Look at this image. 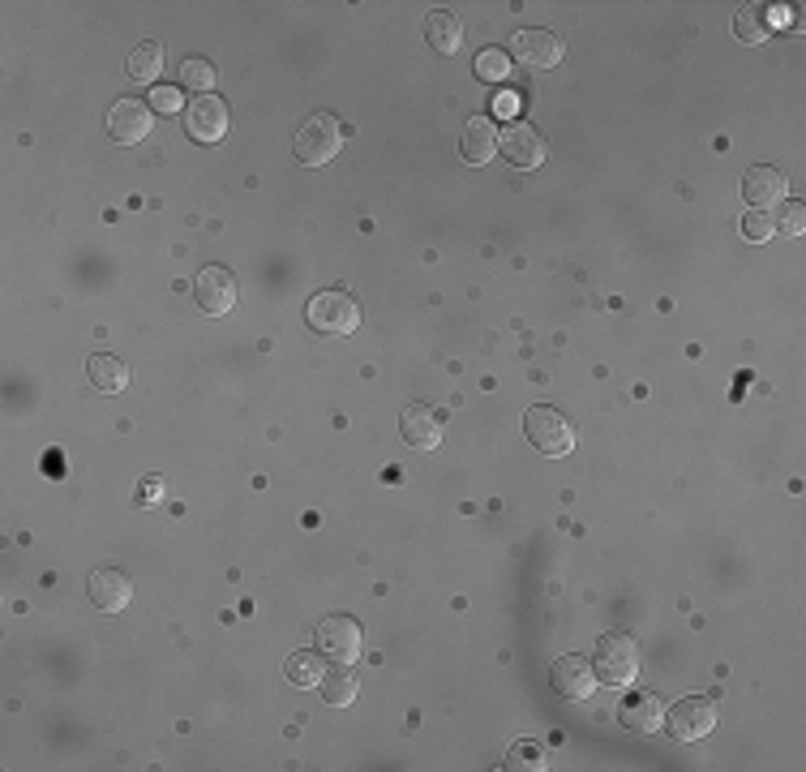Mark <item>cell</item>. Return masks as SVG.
Returning a JSON list of instances; mask_svg holds the SVG:
<instances>
[{
    "instance_id": "cell-1",
    "label": "cell",
    "mask_w": 806,
    "mask_h": 772,
    "mask_svg": "<svg viewBox=\"0 0 806 772\" xmlns=\"http://www.w3.org/2000/svg\"><path fill=\"white\" fill-rule=\"evenodd\" d=\"M640 640L635 636H626V631H610V636H601L596 640V657H592V674L601 678V682H610V687H626V682H635L640 674Z\"/></svg>"
},
{
    "instance_id": "cell-2",
    "label": "cell",
    "mask_w": 806,
    "mask_h": 772,
    "mask_svg": "<svg viewBox=\"0 0 806 772\" xmlns=\"http://www.w3.org/2000/svg\"><path fill=\"white\" fill-rule=\"evenodd\" d=\"M344 151V129L330 112H314L296 133V160L305 167H323Z\"/></svg>"
},
{
    "instance_id": "cell-3",
    "label": "cell",
    "mask_w": 806,
    "mask_h": 772,
    "mask_svg": "<svg viewBox=\"0 0 806 772\" xmlns=\"http://www.w3.org/2000/svg\"><path fill=\"white\" fill-rule=\"evenodd\" d=\"M523 434H528V443L541 450V455H549V459L575 450V425L562 417L558 408H528Z\"/></svg>"
},
{
    "instance_id": "cell-4",
    "label": "cell",
    "mask_w": 806,
    "mask_h": 772,
    "mask_svg": "<svg viewBox=\"0 0 806 772\" xmlns=\"http://www.w3.org/2000/svg\"><path fill=\"white\" fill-rule=\"evenodd\" d=\"M309 326L323 335H353L360 326V305L348 292H318L309 301Z\"/></svg>"
},
{
    "instance_id": "cell-5",
    "label": "cell",
    "mask_w": 806,
    "mask_h": 772,
    "mask_svg": "<svg viewBox=\"0 0 806 772\" xmlns=\"http://www.w3.org/2000/svg\"><path fill=\"white\" fill-rule=\"evenodd\" d=\"M661 721L670 725V734H674L677 742H695L716 730V704H712L708 695H686V700H677Z\"/></svg>"
},
{
    "instance_id": "cell-6",
    "label": "cell",
    "mask_w": 806,
    "mask_h": 772,
    "mask_svg": "<svg viewBox=\"0 0 806 772\" xmlns=\"http://www.w3.org/2000/svg\"><path fill=\"white\" fill-rule=\"evenodd\" d=\"M236 275L227 271V266H206V271H197V284H194V301L202 314H211V318H224L236 309Z\"/></svg>"
},
{
    "instance_id": "cell-7",
    "label": "cell",
    "mask_w": 806,
    "mask_h": 772,
    "mask_svg": "<svg viewBox=\"0 0 806 772\" xmlns=\"http://www.w3.org/2000/svg\"><path fill=\"white\" fill-rule=\"evenodd\" d=\"M360 648H365V636H360V627H356V618L348 613H330L318 622V652L330 657V661H356L360 657Z\"/></svg>"
},
{
    "instance_id": "cell-8",
    "label": "cell",
    "mask_w": 806,
    "mask_h": 772,
    "mask_svg": "<svg viewBox=\"0 0 806 772\" xmlns=\"http://www.w3.org/2000/svg\"><path fill=\"white\" fill-rule=\"evenodd\" d=\"M498 151L507 155V163L532 172V167L545 163V138H541V129L528 125V121H511L507 133H498Z\"/></svg>"
},
{
    "instance_id": "cell-9",
    "label": "cell",
    "mask_w": 806,
    "mask_h": 772,
    "mask_svg": "<svg viewBox=\"0 0 806 772\" xmlns=\"http://www.w3.org/2000/svg\"><path fill=\"white\" fill-rule=\"evenodd\" d=\"M185 129L194 142H224L227 138V103L220 95H197L185 108Z\"/></svg>"
},
{
    "instance_id": "cell-10",
    "label": "cell",
    "mask_w": 806,
    "mask_h": 772,
    "mask_svg": "<svg viewBox=\"0 0 806 772\" xmlns=\"http://www.w3.org/2000/svg\"><path fill=\"white\" fill-rule=\"evenodd\" d=\"M108 133L121 146H137L151 133V103H142V99H116L112 112H108Z\"/></svg>"
},
{
    "instance_id": "cell-11",
    "label": "cell",
    "mask_w": 806,
    "mask_h": 772,
    "mask_svg": "<svg viewBox=\"0 0 806 772\" xmlns=\"http://www.w3.org/2000/svg\"><path fill=\"white\" fill-rule=\"evenodd\" d=\"M549 682H553V691H558L562 700H588L592 687H596V674H592V661H583L580 652H567V657L553 661Z\"/></svg>"
},
{
    "instance_id": "cell-12",
    "label": "cell",
    "mask_w": 806,
    "mask_h": 772,
    "mask_svg": "<svg viewBox=\"0 0 806 772\" xmlns=\"http://www.w3.org/2000/svg\"><path fill=\"white\" fill-rule=\"evenodd\" d=\"M399 434L412 450H438L442 443V417L429 404H408L399 413Z\"/></svg>"
},
{
    "instance_id": "cell-13",
    "label": "cell",
    "mask_w": 806,
    "mask_h": 772,
    "mask_svg": "<svg viewBox=\"0 0 806 772\" xmlns=\"http://www.w3.org/2000/svg\"><path fill=\"white\" fill-rule=\"evenodd\" d=\"M785 190H789L785 172H781V167H768V163H759V167H751V172L742 176V197H746V206H755V211L781 206V202H785Z\"/></svg>"
},
{
    "instance_id": "cell-14",
    "label": "cell",
    "mask_w": 806,
    "mask_h": 772,
    "mask_svg": "<svg viewBox=\"0 0 806 772\" xmlns=\"http://www.w3.org/2000/svg\"><path fill=\"white\" fill-rule=\"evenodd\" d=\"M511 61H519L523 69H553L562 61V43L549 31H519L511 39Z\"/></svg>"
},
{
    "instance_id": "cell-15",
    "label": "cell",
    "mask_w": 806,
    "mask_h": 772,
    "mask_svg": "<svg viewBox=\"0 0 806 772\" xmlns=\"http://www.w3.org/2000/svg\"><path fill=\"white\" fill-rule=\"evenodd\" d=\"M86 592H91L95 610H103V613L130 610V601H133L130 576H125V571H112V567H103V571H95V576L86 579Z\"/></svg>"
},
{
    "instance_id": "cell-16",
    "label": "cell",
    "mask_w": 806,
    "mask_h": 772,
    "mask_svg": "<svg viewBox=\"0 0 806 772\" xmlns=\"http://www.w3.org/2000/svg\"><path fill=\"white\" fill-rule=\"evenodd\" d=\"M661 717H665V708H661L656 695H647V691H635V695H626V700L618 704V725L631 730V734H652V730H661Z\"/></svg>"
},
{
    "instance_id": "cell-17",
    "label": "cell",
    "mask_w": 806,
    "mask_h": 772,
    "mask_svg": "<svg viewBox=\"0 0 806 772\" xmlns=\"http://www.w3.org/2000/svg\"><path fill=\"white\" fill-rule=\"evenodd\" d=\"M459 155L472 163V167H481L498 155V129L489 116H472L468 125H463V138H459Z\"/></svg>"
},
{
    "instance_id": "cell-18",
    "label": "cell",
    "mask_w": 806,
    "mask_h": 772,
    "mask_svg": "<svg viewBox=\"0 0 806 772\" xmlns=\"http://www.w3.org/2000/svg\"><path fill=\"white\" fill-rule=\"evenodd\" d=\"M86 374H91L95 390H103V395H116V390H125V386H130V365L112 353H91Z\"/></svg>"
},
{
    "instance_id": "cell-19",
    "label": "cell",
    "mask_w": 806,
    "mask_h": 772,
    "mask_svg": "<svg viewBox=\"0 0 806 772\" xmlns=\"http://www.w3.org/2000/svg\"><path fill=\"white\" fill-rule=\"evenodd\" d=\"M459 39H463V27H459V18H455L451 9H433V13L425 18V43H429L433 52L451 57L455 48H459Z\"/></svg>"
},
{
    "instance_id": "cell-20",
    "label": "cell",
    "mask_w": 806,
    "mask_h": 772,
    "mask_svg": "<svg viewBox=\"0 0 806 772\" xmlns=\"http://www.w3.org/2000/svg\"><path fill=\"white\" fill-rule=\"evenodd\" d=\"M125 69H130L133 82L151 87V82H155V78L163 73V43H155V39H142V43H137V48L130 52Z\"/></svg>"
},
{
    "instance_id": "cell-21",
    "label": "cell",
    "mask_w": 806,
    "mask_h": 772,
    "mask_svg": "<svg viewBox=\"0 0 806 772\" xmlns=\"http://www.w3.org/2000/svg\"><path fill=\"white\" fill-rule=\"evenodd\" d=\"M284 674H288L292 687H323V678H326L323 652H309V648L292 652L288 666H284Z\"/></svg>"
},
{
    "instance_id": "cell-22",
    "label": "cell",
    "mask_w": 806,
    "mask_h": 772,
    "mask_svg": "<svg viewBox=\"0 0 806 772\" xmlns=\"http://www.w3.org/2000/svg\"><path fill=\"white\" fill-rule=\"evenodd\" d=\"M356 691H360V682H356V674L339 661L335 670H326V678H323V700L326 704H335V708H348L356 700Z\"/></svg>"
},
{
    "instance_id": "cell-23",
    "label": "cell",
    "mask_w": 806,
    "mask_h": 772,
    "mask_svg": "<svg viewBox=\"0 0 806 772\" xmlns=\"http://www.w3.org/2000/svg\"><path fill=\"white\" fill-rule=\"evenodd\" d=\"M734 34H738L742 43H768V22H764V4H751V9H742L738 18H734Z\"/></svg>"
},
{
    "instance_id": "cell-24",
    "label": "cell",
    "mask_w": 806,
    "mask_h": 772,
    "mask_svg": "<svg viewBox=\"0 0 806 772\" xmlns=\"http://www.w3.org/2000/svg\"><path fill=\"white\" fill-rule=\"evenodd\" d=\"M511 57L502 52V48H484L481 57H477V78H484V82H507L511 78Z\"/></svg>"
},
{
    "instance_id": "cell-25",
    "label": "cell",
    "mask_w": 806,
    "mask_h": 772,
    "mask_svg": "<svg viewBox=\"0 0 806 772\" xmlns=\"http://www.w3.org/2000/svg\"><path fill=\"white\" fill-rule=\"evenodd\" d=\"M181 82L194 87V91H202V95H211V87H215V64L202 61V57H190V61L181 64Z\"/></svg>"
},
{
    "instance_id": "cell-26",
    "label": "cell",
    "mask_w": 806,
    "mask_h": 772,
    "mask_svg": "<svg viewBox=\"0 0 806 772\" xmlns=\"http://www.w3.org/2000/svg\"><path fill=\"white\" fill-rule=\"evenodd\" d=\"M781 236H803L806 232V206L803 202H781V215H773Z\"/></svg>"
},
{
    "instance_id": "cell-27",
    "label": "cell",
    "mask_w": 806,
    "mask_h": 772,
    "mask_svg": "<svg viewBox=\"0 0 806 772\" xmlns=\"http://www.w3.org/2000/svg\"><path fill=\"white\" fill-rule=\"evenodd\" d=\"M742 236H746V241H755V245L773 241L776 236L773 215H768V211H751V215H742Z\"/></svg>"
},
{
    "instance_id": "cell-28",
    "label": "cell",
    "mask_w": 806,
    "mask_h": 772,
    "mask_svg": "<svg viewBox=\"0 0 806 772\" xmlns=\"http://www.w3.org/2000/svg\"><path fill=\"white\" fill-rule=\"evenodd\" d=\"M507 769H545V751L537 742H516L507 751Z\"/></svg>"
},
{
    "instance_id": "cell-29",
    "label": "cell",
    "mask_w": 806,
    "mask_h": 772,
    "mask_svg": "<svg viewBox=\"0 0 806 772\" xmlns=\"http://www.w3.org/2000/svg\"><path fill=\"white\" fill-rule=\"evenodd\" d=\"M151 108L163 112V116H172V112H181L185 103H181V91H176V87H155V91H151Z\"/></svg>"
},
{
    "instance_id": "cell-30",
    "label": "cell",
    "mask_w": 806,
    "mask_h": 772,
    "mask_svg": "<svg viewBox=\"0 0 806 772\" xmlns=\"http://www.w3.org/2000/svg\"><path fill=\"white\" fill-rule=\"evenodd\" d=\"M764 22H768V31H776V27H789V22H794V13H789L785 4H776V9L764 13Z\"/></svg>"
},
{
    "instance_id": "cell-31",
    "label": "cell",
    "mask_w": 806,
    "mask_h": 772,
    "mask_svg": "<svg viewBox=\"0 0 806 772\" xmlns=\"http://www.w3.org/2000/svg\"><path fill=\"white\" fill-rule=\"evenodd\" d=\"M516 108H519V99L511 95V91H507V95H498V103H493V112H498L502 121H511V116H516Z\"/></svg>"
},
{
    "instance_id": "cell-32",
    "label": "cell",
    "mask_w": 806,
    "mask_h": 772,
    "mask_svg": "<svg viewBox=\"0 0 806 772\" xmlns=\"http://www.w3.org/2000/svg\"><path fill=\"white\" fill-rule=\"evenodd\" d=\"M160 494H163L160 477H146V481H142V502H160Z\"/></svg>"
}]
</instances>
